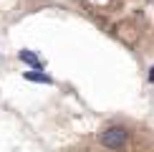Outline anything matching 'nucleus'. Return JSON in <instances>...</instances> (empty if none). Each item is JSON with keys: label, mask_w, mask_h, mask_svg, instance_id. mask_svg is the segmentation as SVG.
Instances as JSON below:
<instances>
[{"label": "nucleus", "mask_w": 154, "mask_h": 152, "mask_svg": "<svg viewBox=\"0 0 154 152\" xmlns=\"http://www.w3.org/2000/svg\"><path fill=\"white\" fill-rule=\"evenodd\" d=\"M18 59H20V61H25V63H30V66H33L35 71H41V68H43V61L38 59L35 53H30V51H20V53H18Z\"/></svg>", "instance_id": "f03ea898"}, {"label": "nucleus", "mask_w": 154, "mask_h": 152, "mask_svg": "<svg viewBox=\"0 0 154 152\" xmlns=\"http://www.w3.org/2000/svg\"><path fill=\"white\" fill-rule=\"evenodd\" d=\"M126 139H129V132L124 129V127H106L104 132H101V137H99V142L104 144L106 150H121L126 144Z\"/></svg>", "instance_id": "f257e3e1"}, {"label": "nucleus", "mask_w": 154, "mask_h": 152, "mask_svg": "<svg viewBox=\"0 0 154 152\" xmlns=\"http://www.w3.org/2000/svg\"><path fill=\"white\" fill-rule=\"evenodd\" d=\"M149 81H152V84H154V68H152V71H149Z\"/></svg>", "instance_id": "20e7f679"}, {"label": "nucleus", "mask_w": 154, "mask_h": 152, "mask_svg": "<svg viewBox=\"0 0 154 152\" xmlns=\"http://www.w3.org/2000/svg\"><path fill=\"white\" fill-rule=\"evenodd\" d=\"M23 76H25L28 81H38V84H51V76L41 74V71H25Z\"/></svg>", "instance_id": "7ed1b4c3"}]
</instances>
